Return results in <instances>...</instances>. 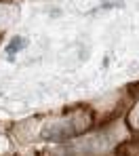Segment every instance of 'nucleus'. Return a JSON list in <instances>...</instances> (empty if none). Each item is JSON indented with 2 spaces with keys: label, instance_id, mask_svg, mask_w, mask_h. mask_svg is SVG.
Returning <instances> with one entry per match:
<instances>
[{
  "label": "nucleus",
  "instance_id": "1",
  "mask_svg": "<svg viewBox=\"0 0 139 156\" xmlns=\"http://www.w3.org/2000/svg\"><path fill=\"white\" fill-rule=\"evenodd\" d=\"M23 47H26V40H23V38H15V40H11V44L6 47V53H11V55H13V53L21 51Z\"/></svg>",
  "mask_w": 139,
  "mask_h": 156
},
{
  "label": "nucleus",
  "instance_id": "2",
  "mask_svg": "<svg viewBox=\"0 0 139 156\" xmlns=\"http://www.w3.org/2000/svg\"><path fill=\"white\" fill-rule=\"evenodd\" d=\"M137 125H139V114H137Z\"/></svg>",
  "mask_w": 139,
  "mask_h": 156
}]
</instances>
